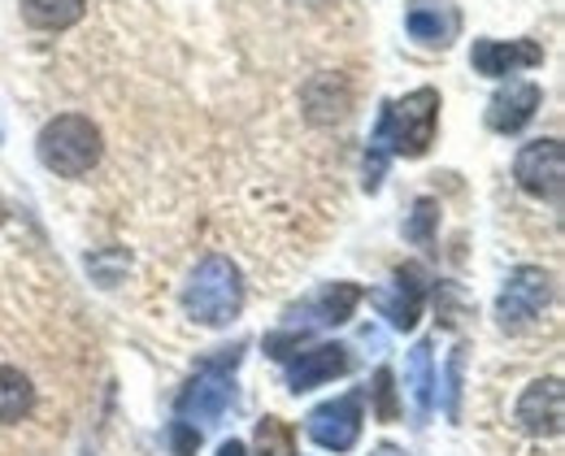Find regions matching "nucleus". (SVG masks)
Instances as JSON below:
<instances>
[{"label": "nucleus", "instance_id": "f8f14e48", "mask_svg": "<svg viewBox=\"0 0 565 456\" xmlns=\"http://www.w3.org/2000/svg\"><path fill=\"white\" fill-rule=\"evenodd\" d=\"M540 105H544V91L535 83L513 78L509 87H500L492 100H488V127L500 131V135H513V131H522L535 118Z\"/></svg>", "mask_w": 565, "mask_h": 456}, {"label": "nucleus", "instance_id": "393cba45", "mask_svg": "<svg viewBox=\"0 0 565 456\" xmlns=\"http://www.w3.org/2000/svg\"><path fill=\"white\" fill-rule=\"evenodd\" d=\"M0 222H4V200H0Z\"/></svg>", "mask_w": 565, "mask_h": 456}, {"label": "nucleus", "instance_id": "4be33fe9", "mask_svg": "<svg viewBox=\"0 0 565 456\" xmlns=\"http://www.w3.org/2000/svg\"><path fill=\"white\" fill-rule=\"evenodd\" d=\"M217 456H248V448H244L239 439H226V444L217 448Z\"/></svg>", "mask_w": 565, "mask_h": 456}, {"label": "nucleus", "instance_id": "20e7f679", "mask_svg": "<svg viewBox=\"0 0 565 456\" xmlns=\"http://www.w3.org/2000/svg\"><path fill=\"white\" fill-rule=\"evenodd\" d=\"M553 301V279L540 270V265H518L504 287H500V301H495V322L504 330H522L531 326Z\"/></svg>", "mask_w": 565, "mask_h": 456}, {"label": "nucleus", "instance_id": "6e6552de", "mask_svg": "<svg viewBox=\"0 0 565 456\" xmlns=\"http://www.w3.org/2000/svg\"><path fill=\"white\" fill-rule=\"evenodd\" d=\"M361 304V287L356 283H331L322 292H313L309 301H300L296 308H287V330H327L353 317V308Z\"/></svg>", "mask_w": 565, "mask_h": 456}, {"label": "nucleus", "instance_id": "f03ea898", "mask_svg": "<svg viewBox=\"0 0 565 456\" xmlns=\"http://www.w3.org/2000/svg\"><path fill=\"white\" fill-rule=\"evenodd\" d=\"M239 304H244V283L235 261L226 257H205L183 287V308L201 326H231L239 317Z\"/></svg>", "mask_w": 565, "mask_h": 456}, {"label": "nucleus", "instance_id": "4468645a", "mask_svg": "<svg viewBox=\"0 0 565 456\" xmlns=\"http://www.w3.org/2000/svg\"><path fill=\"white\" fill-rule=\"evenodd\" d=\"M405 26H409L414 40H423L430 48H448L457 26H461V13L448 0H414L409 13H405Z\"/></svg>", "mask_w": 565, "mask_h": 456}, {"label": "nucleus", "instance_id": "dca6fc26", "mask_svg": "<svg viewBox=\"0 0 565 456\" xmlns=\"http://www.w3.org/2000/svg\"><path fill=\"white\" fill-rule=\"evenodd\" d=\"M405 382H409V395H414V413H418V422H426V417H430V404H435L430 344H414V352H409V366H405Z\"/></svg>", "mask_w": 565, "mask_h": 456}, {"label": "nucleus", "instance_id": "b1692460", "mask_svg": "<svg viewBox=\"0 0 565 456\" xmlns=\"http://www.w3.org/2000/svg\"><path fill=\"white\" fill-rule=\"evenodd\" d=\"M374 456H405V453H401V448H392V444H383V448H379Z\"/></svg>", "mask_w": 565, "mask_h": 456}, {"label": "nucleus", "instance_id": "9d476101", "mask_svg": "<svg viewBox=\"0 0 565 456\" xmlns=\"http://www.w3.org/2000/svg\"><path fill=\"white\" fill-rule=\"evenodd\" d=\"M470 66L488 78H504L518 75V70L544 66V48L535 40H475Z\"/></svg>", "mask_w": 565, "mask_h": 456}, {"label": "nucleus", "instance_id": "6ab92c4d", "mask_svg": "<svg viewBox=\"0 0 565 456\" xmlns=\"http://www.w3.org/2000/svg\"><path fill=\"white\" fill-rule=\"evenodd\" d=\"M170 448H174V456H196V448H201V431L188 426V422H170Z\"/></svg>", "mask_w": 565, "mask_h": 456}, {"label": "nucleus", "instance_id": "39448f33", "mask_svg": "<svg viewBox=\"0 0 565 456\" xmlns=\"http://www.w3.org/2000/svg\"><path fill=\"white\" fill-rule=\"evenodd\" d=\"M239 361V348H231L217 366H205L196 379L183 387V395H179V422H188V426H213L226 409H231V400H235V382L222 374V366H235Z\"/></svg>", "mask_w": 565, "mask_h": 456}, {"label": "nucleus", "instance_id": "412c9836", "mask_svg": "<svg viewBox=\"0 0 565 456\" xmlns=\"http://www.w3.org/2000/svg\"><path fill=\"white\" fill-rule=\"evenodd\" d=\"M435 218H439V214H435V200H418V218L409 222V230H405V235H409V239H426Z\"/></svg>", "mask_w": 565, "mask_h": 456}, {"label": "nucleus", "instance_id": "9b49d317", "mask_svg": "<svg viewBox=\"0 0 565 456\" xmlns=\"http://www.w3.org/2000/svg\"><path fill=\"white\" fill-rule=\"evenodd\" d=\"M353 370V357L344 344H313L305 348L300 357L287 361V391H309V387H322V382L340 379Z\"/></svg>", "mask_w": 565, "mask_h": 456}, {"label": "nucleus", "instance_id": "1a4fd4ad", "mask_svg": "<svg viewBox=\"0 0 565 456\" xmlns=\"http://www.w3.org/2000/svg\"><path fill=\"white\" fill-rule=\"evenodd\" d=\"M562 422H565V391H562V379H540L531 382L526 391H522V400H518V426L526 431V435H562Z\"/></svg>", "mask_w": 565, "mask_h": 456}, {"label": "nucleus", "instance_id": "f257e3e1", "mask_svg": "<svg viewBox=\"0 0 565 456\" xmlns=\"http://www.w3.org/2000/svg\"><path fill=\"white\" fill-rule=\"evenodd\" d=\"M435 127H439V91L435 87H418L405 100H392L370 135L365 192H379L387 156H426L435 144Z\"/></svg>", "mask_w": 565, "mask_h": 456}, {"label": "nucleus", "instance_id": "ddd939ff", "mask_svg": "<svg viewBox=\"0 0 565 456\" xmlns=\"http://www.w3.org/2000/svg\"><path fill=\"white\" fill-rule=\"evenodd\" d=\"M374 308L396 326V330H414L418 326V317H423V283H418V274L409 270H401L396 274V283H387V287H379L374 296Z\"/></svg>", "mask_w": 565, "mask_h": 456}, {"label": "nucleus", "instance_id": "0eeeda50", "mask_svg": "<svg viewBox=\"0 0 565 456\" xmlns=\"http://www.w3.org/2000/svg\"><path fill=\"white\" fill-rule=\"evenodd\" d=\"M513 178H518L522 192L557 200V196H562V178H565L562 140H535V144H526V149L518 152V161H513Z\"/></svg>", "mask_w": 565, "mask_h": 456}, {"label": "nucleus", "instance_id": "423d86ee", "mask_svg": "<svg viewBox=\"0 0 565 456\" xmlns=\"http://www.w3.org/2000/svg\"><path fill=\"white\" fill-rule=\"evenodd\" d=\"M305 435L327 453H349L356 435H361V400L356 395H335V400L318 404L305 417Z\"/></svg>", "mask_w": 565, "mask_h": 456}, {"label": "nucleus", "instance_id": "f3484780", "mask_svg": "<svg viewBox=\"0 0 565 456\" xmlns=\"http://www.w3.org/2000/svg\"><path fill=\"white\" fill-rule=\"evenodd\" d=\"M31 404H35L31 379H26L22 370H13V366H0V422H4V426H9V422H22V417L31 413Z\"/></svg>", "mask_w": 565, "mask_h": 456}, {"label": "nucleus", "instance_id": "aec40b11", "mask_svg": "<svg viewBox=\"0 0 565 456\" xmlns=\"http://www.w3.org/2000/svg\"><path fill=\"white\" fill-rule=\"evenodd\" d=\"M374 400H379V417L392 422L396 417V387H392V370H379L374 379Z\"/></svg>", "mask_w": 565, "mask_h": 456}, {"label": "nucleus", "instance_id": "5701e85b", "mask_svg": "<svg viewBox=\"0 0 565 456\" xmlns=\"http://www.w3.org/2000/svg\"><path fill=\"white\" fill-rule=\"evenodd\" d=\"M457 370H461V357L452 361V374L448 379H457ZM448 413H457V387H448Z\"/></svg>", "mask_w": 565, "mask_h": 456}, {"label": "nucleus", "instance_id": "7ed1b4c3", "mask_svg": "<svg viewBox=\"0 0 565 456\" xmlns=\"http://www.w3.org/2000/svg\"><path fill=\"white\" fill-rule=\"evenodd\" d=\"M40 161L62 178H83L100 161V131L83 113H62L40 131Z\"/></svg>", "mask_w": 565, "mask_h": 456}, {"label": "nucleus", "instance_id": "a211bd4d", "mask_svg": "<svg viewBox=\"0 0 565 456\" xmlns=\"http://www.w3.org/2000/svg\"><path fill=\"white\" fill-rule=\"evenodd\" d=\"M257 448H262V456H296V431L282 417H262L257 422Z\"/></svg>", "mask_w": 565, "mask_h": 456}, {"label": "nucleus", "instance_id": "2eb2a0df", "mask_svg": "<svg viewBox=\"0 0 565 456\" xmlns=\"http://www.w3.org/2000/svg\"><path fill=\"white\" fill-rule=\"evenodd\" d=\"M87 13V0H22V18L40 31H66Z\"/></svg>", "mask_w": 565, "mask_h": 456}]
</instances>
